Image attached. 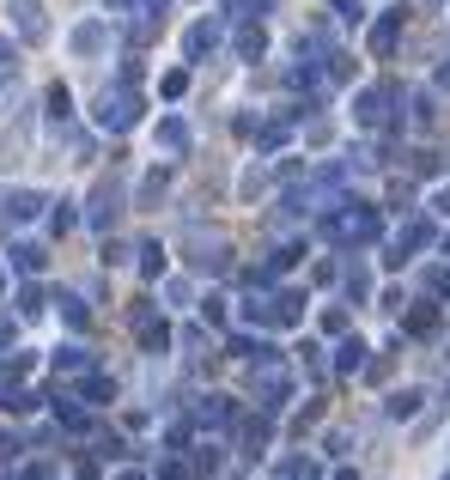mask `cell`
I'll use <instances>...</instances> for the list:
<instances>
[{
	"instance_id": "5b68a950",
	"label": "cell",
	"mask_w": 450,
	"mask_h": 480,
	"mask_svg": "<svg viewBox=\"0 0 450 480\" xmlns=\"http://www.w3.org/2000/svg\"><path fill=\"white\" fill-rule=\"evenodd\" d=\"M438 79H445V85H450V61H445V73H438Z\"/></svg>"
},
{
	"instance_id": "6da1fadb",
	"label": "cell",
	"mask_w": 450,
	"mask_h": 480,
	"mask_svg": "<svg viewBox=\"0 0 450 480\" xmlns=\"http://www.w3.org/2000/svg\"><path fill=\"white\" fill-rule=\"evenodd\" d=\"M414 408H420V395H414V389H402V395L389 402V413H396V419H408V413H414Z\"/></svg>"
},
{
	"instance_id": "277c9868",
	"label": "cell",
	"mask_w": 450,
	"mask_h": 480,
	"mask_svg": "<svg viewBox=\"0 0 450 480\" xmlns=\"http://www.w3.org/2000/svg\"><path fill=\"white\" fill-rule=\"evenodd\" d=\"M286 480H316V468H311V462H292V468H286Z\"/></svg>"
},
{
	"instance_id": "8992f818",
	"label": "cell",
	"mask_w": 450,
	"mask_h": 480,
	"mask_svg": "<svg viewBox=\"0 0 450 480\" xmlns=\"http://www.w3.org/2000/svg\"><path fill=\"white\" fill-rule=\"evenodd\" d=\"M445 256H450V238H445Z\"/></svg>"
},
{
	"instance_id": "7a4b0ae2",
	"label": "cell",
	"mask_w": 450,
	"mask_h": 480,
	"mask_svg": "<svg viewBox=\"0 0 450 480\" xmlns=\"http://www.w3.org/2000/svg\"><path fill=\"white\" fill-rule=\"evenodd\" d=\"M12 262H19V268H43V249H31V243H19V249H12Z\"/></svg>"
},
{
	"instance_id": "3957f363",
	"label": "cell",
	"mask_w": 450,
	"mask_h": 480,
	"mask_svg": "<svg viewBox=\"0 0 450 480\" xmlns=\"http://www.w3.org/2000/svg\"><path fill=\"white\" fill-rule=\"evenodd\" d=\"M432 322H438V310H414V316H408V329H414V335H426Z\"/></svg>"
}]
</instances>
